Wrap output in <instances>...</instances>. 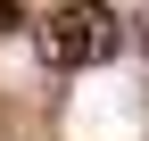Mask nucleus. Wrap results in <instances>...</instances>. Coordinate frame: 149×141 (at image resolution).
I'll list each match as a JSON object with an SVG mask.
<instances>
[{"mask_svg":"<svg viewBox=\"0 0 149 141\" xmlns=\"http://www.w3.org/2000/svg\"><path fill=\"white\" fill-rule=\"evenodd\" d=\"M124 42L116 8H100V0H58V8L42 17V58L58 66V75H83V66H108Z\"/></svg>","mask_w":149,"mask_h":141,"instance_id":"f257e3e1","label":"nucleus"},{"mask_svg":"<svg viewBox=\"0 0 149 141\" xmlns=\"http://www.w3.org/2000/svg\"><path fill=\"white\" fill-rule=\"evenodd\" d=\"M25 25V8H17V0H0V33H17Z\"/></svg>","mask_w":149,"mask_h":141,"instance_id":"f03ea898","label":"nucleus"},{"mask_svg":"<svg viewBox=\"0 0 149 141\" xmlns=\"http://www.w3.org/2000/svg\"><path fill=\"white\" fill-rule=\"evenodd\" d=\"M141 42H149V17H141Z\"/></svg>","mask_w":149,"mask_h":141,"instance_id":"7ed1b4c3","label":"nucleus"}]
</instances>
